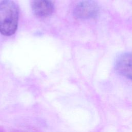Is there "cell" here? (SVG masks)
<instances>
[{"label":"cell","mask_w":132,"mask_h":132,"mask_svg":"<svg viewBox=\"0 0 132 132\" xmlns=\"http://www.w3.org/2000/svg\"><path fill=\"white\" fill-rule=\"evenodd\" d=\"M114 69L119 74L132 80V54H121L116 60Z\"/></svg>","instance_id":"cell-3"},{"label":"cell","mask_w":132,"mask_h":132,"mask_svg":"<svg viewBox=\"0 0 132 132\" xmlns=\"http://www.w3.org/2000/svg\"><path fill=\"white\" fill-rule=\"evenodd\" d=\"M19 9L17 5L11 0L0 2V33L4 36L13 35L18 27Z\"/></svg>","instance_id":"cell-1"},{"label":"cell","mask_w":132,"mask_h":132,"mask_svg":"<svg viewBox=\"0 0 132 132\" xmlns=\"http://www.w3.org/2000/svg\"><path fill=\"white\" fill-rule=\"evenodd\" d=\"M98 13V6L93 0H85L79 3L73 11L75 17L79 19L95 18Z\"/></svg>","instance_id":"cell-2"},{"label":"cell","mask_w":132,"mask_h":132,"mask_svg":"<svg viewBox=\"0 0 132 132\" xmlns=\"http://www.w3.org/2000/svg\"><path fill=\"white\" fill-rule=\"evenodd\" d=\"M33 13L39 18H46L51 15L54 6L51 0H34L31 3Z\"/></svg>","instance_id":"cell-4"}]
</instances>
